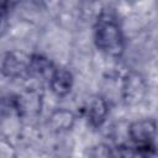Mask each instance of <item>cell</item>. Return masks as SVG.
<instances>
[{
  "instance_id": "obj_1",
  "label": "cell",
  "mask_w": 158,
  "mask_h": 158,
  "mask_svg": "<svg viewBox=\"0 0 158 158\" xmlns=\"http://www.w3.org/2000/svg\"><path fill=\"white\" fill-rule=\"evenodd\" d=\"M94 38L96 47L107 56L118 57L123 52L125 42L121 27L109 14H102L99 17L95 25Z\"/></svg>"
},
{
  "instance_id": "obj_9",
  "label": "cell",
  "mask_w": 158,
  "mask_h": 158,
  "mask_svg": "<svg viewBox=\"0 0 158 158\" xmlns=\"http://www.w3.org/2000/svg\"><path fill=\"white\" fill-rule=\"evenodd\" d=\"M74 123V115L68 110H58L51 116V125L59 131L68 130Z\"/></svg>"
},
{
  "instance_id": "obj_4",
  "label": "cell",
  "mask_w": 158,
  "mask_h": 158,
  "mask_svg": "<svg viewBox=\"0 0 158 158\" xmlns=\"http://www.w3.org/2000/svg\"><path fill=\"white\" fill-rule=\"evenodd\" d=\"M107 111L109 109H107V104L105 99L99 95H94L90 99H88L84 106V115L86 120L89 121L90 125L95 127L100 126L104 122L107 115Z\"/></svg>"
},
{
  "instance_id": "obj_3",
  "label": "cell",
  "mask_w": 158,
  "mask_h": 158,
  "mask_svg": "<svg viewBox=\"0 0 158 158\" xmlns=\"http://www.w3.org/2000/svg\"><path fill=\"white\" fill-rule=\"evenodd\" d=\"M146 94V83L137 73H130L125 77L122 84V95L127 104L139 102Z\"/></svg>"
},
{
  "instance_id": "obj_5",
  "label": "cell",
  "mask_w": 158,
  "mask_h": 158,
  "mask_svg": "<svg viewBox=\"0 0 158 158\" xmlns=\"http://www.w3.org/2000/svg\"><path fill=\"white\" fill-rule=\"evenodd\" d=\"M73 85V75L65 68H56L49 78V86L57 96L67 95Z\"/></svg>"
},
{
  "instance_id": "obj_7",
  "label": "cell",
  "mask_w": 158,
  "mask_h": 158,
  "mask_svg": "<svg viewBox=\"0 0 158 158\" xmlns=\"http://www.w3.org/2000/svg\"><path fill=\"white\" fill-rule=\"evenodd\" d=\"M154 149L152 144H125L118 148L120 158H149Z\"/></svg>"
},
{
  "instance_id": "obj_2",
  "label": "cell",
  "mask_w": 158,
  "mask_h": 158,
  "mask_svg": "<svg viewBox=\"0 0 158 158\" xmlns=\"http://www.w3.org/2000/svg\"><path fill=\"white\" fill-rule=\"evenodd\" d=\"M157 132V123L152 118H142L135 121L128 127V136L132 143L152 144V139Z\"/></svg>"
},
{
  "instance_id": "obj_10",
  "label": "cell",
  "mask_w": 158,
  "mask_h": 158,
  "mask_svg": "<svg viewBox=\"0 0 158 158\" xmlns=\"http://www.w3.org/2000/svg\"><path fill=\"white\" fill-rule=\"evenodd\" d=\"M90 158H115V154L109 146L96 144L90 149Z\"/></svg>"
},
{
  "instance_id": "obj_8",
  "label": "cell",
  "mask_w": 158,
  "mask_h": 158,
  "mask_svg": "<svg viewBox=\"0 0 158 158\" xmlns=\"http://www.w3.org/2000/svg\"><path fill=\"white\" fill-rule=\"evenodd\" d=\"M56 68H53L52 63L38 54H35L30 57V63H28V74L35 75V77H44L49 74V78L52 73L54 72Z\"/></svg>"
},
{
  "instance_id": "obj_6",
  "label": "cell",
  "mask_w": 158,
  "mask_h": 158,
  "mask_svg": "<svg viewBox=\"0 0 158 158\" xmlns=\"http://www.w3.org/2000/svg\"><path fill=\"white\" fill-rule=\"evenodd\" d=\"M30 58L25 59L21 54L7 52L2 59V73L7 77H17L22 72L28 73Z\"/></svg>"
}]
</instances>
